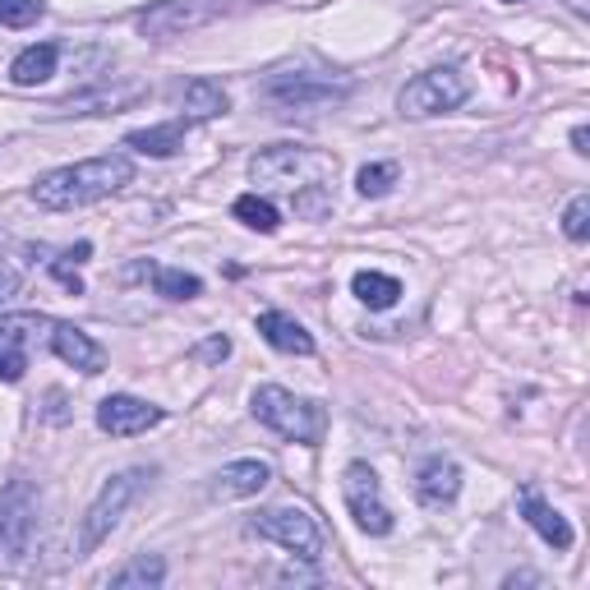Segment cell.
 Masks as SVG:
<instances>
[{"label": "cell", "instance_id": "obj_1", "mask_svg": "<svg viewBox=\"0 0 590 590\" xmlns=\"http://www.w3.org/2000/svg\"><path fill=\"white\" fill-rule=\"evenodd\" d=\"M130 181H135V162L120 158V152H107V158H88L79 167H56L37 175L33 199L51 213H69V208H88V203L125 190Z\"/></svg>", "mask_w": 590, "mask_h": 590}, {"label": "cell", "instance_id": "obj_2", "mask_svg": "<svg viewBox=\"0 0 590 590\" xmlns=\"http://www.w3.org/2000/svg\"><path fill=\"white\" fill-rule=\"evenodd\" d=\"M249 181L254 185H268V190H332L337 181V158L323 148H300V143H277L264 148L259 158L249 162Z\"/></svg>", "mask_w": 590, "mask_h": 590}, {"label": "cell", "instance_id": "obj_3", "mask_svg": "<svg viewBox=\"0 0 590 590\" xmlns=\"http://www.w3.org/2000/svg\"><path fill=\"white\" fill-rule=\"evenodd\" d=\"M254 416H259L272 433H281V439H291V443H304V448L323 443V433H328L323 406L277 388V383H264V388L254 393Z\"/></svg>", "mask_w": 590, "mask_h": 590}, {"label": "cell", "instance_id": "obj_4", "mask_svg": "<svg viewBox=\"0 0 590 590\" xmlns=\"http://www.w3.org/2000/svg\"><path fill=\"white\" fill-rule=\"evenodd\" d=\"M139 484H143V471H120V475H111L107 484H101V494L93 498V507L84 512V522H79V540H74V554L88 558L101 540H107V535L120 526L125 507L135 503Z\"/></svg>", "mask_w": 590, "mask_h": 590}, {"label": "cell", "instance_id": "obj_5", "mask_svg": "<svg viewBox=\"0 0 590 590\" xmlns=\"http://www.w3.org/2000/svg\"><path fill=\"white\" fill-rule=\"evenodd\" d=\"M471 97V79L461 74L457 65H443V69H425V74H416L406 88H401V97H397V107H401V116H439V111H457L461 101Z\"/></svg>", "mask_w": 590, "mask_h": 590}, {"label": "cell", "instance_id": "obj_6", "mask_svg": "<svg viewBox=\"0 0 590 590\" xmlns=\"http://www.w3.org/2000/svg\"><path fill=\"white\" fill-rule=\"evenodd\" d=\"M249 530L264 535V540H272V545H281L287 554L304 558V562H319L323 558L319 522L304 507H268V512H259V517L249 522Z\"/></svg>", "mask_w": 590, "mask_h": 590}, {"label": "cell", "instance_id": "obj_7", "mask_svg": "<svg viewBox=\"0 0 590 590\" xmlns=\"http://www.w3.org/2000/svg\"><path fill=\"white\" fill-rule=\"evenodd\" d=\"M342 498L351 507L355 526L365 535H388L393 530V512L383 503V490H378V475L365 466V461H351L346 475H342Z\"/></svg>", "mask_w": 590, "mask_h": 590}, {"label": "cell", "instance_id": "obj_8", "mask_svg": "<svg viewBox=\"0 0 590 590\" xmlns=\"http://www.w3.org/2000/svg\"><path fill=\"white\" fill-rule=\"evenodd\" d=\"M33 530H37L33 498L23 484H14L10 498H0V572H14L23 562V554L33 549Z\"/></svg>", "mask_w": 590, "mask_h": 590}, {"label": "cell", "instance_id": "obj_9", "mask_svg": "<svg viewBox=\"0 0 590 590\" xmlns=\"http://www.w3.org/2000/svg\"><path fill=\"white\" fill-rule=\"evenodd\" d=\"M152 425H162V406L139 401L130 393H116L97 406V429L111 433V439H135V433H148Z\"/></svg>", "mask_w": 590, "mask_h": 590}, {"label": "cell", "instance_id": "obj_10", "mask_svg": "<svg viewBox=\"0 0 590 590\" xmlns=\"http://www.w3.org/2000/svg\"><path fill=\"white\" fill-rule=\"evenodd\" d=\"M264 93L287 111H314V107H332V101H342L346 84H328V79H314V74H287V79H272Z\"/></svg>", "mask_w": 590, "mask_h": 590}, {"label": "cell", "instance_id": "obj_11", "mask_svg": "<svg viewBox=\"0 0 590 590\" xmlns=\"http://www.w3.org/2000/svg\"><path fill=\"white\" fill-rule=\"evenodd\" d=\"M457 494H461V466H457L452 457H429L425 466L416 471V498L425 507L443 512V507L457 503Z\"/></svg>", "mask_w": 590, "mask_h": 590}, {"label": "cell", "instance_id": "obj_12", "mask_svg": "<svg viewBox=\"0 0 590 590\" xmlns=\"http://www.w3.org/2000/svg\"><path fill=\"white\" fill-rule=\"evenodd\" d=\"M517 503H522V517L540 530V540L545 545H554V549H572V526H568V517H562L558 507H549L545 498H540V490L535 484H522V494H517Z\"/></svg>", "mask_w": 590, "mask_h": 590}, {"label": "cell", "instance_id": "obj_13", "mask_svg": "<svg viewBox=\"0 0 590 590\" xmlns=\"http://www.w3.org/2000/svg\"><path fill=\"white\" fill-rule=\"evenodd\" d=\"M213 10L208 6H194V0H162V6H152L148 14H139V33L143 37H171L181 29H199L203 19Z\"/></svg>", "mask_w": 590, "mask_h": 590}, {"label": "cell", "instance_id": "obj_14", "mask_svg": "<svg viewBox=\"0 0 590 590\" xmlns=\"http://www.w3.org/2000/svg\"><path fill=\"white\" fill-rule=\"evenodd\" d=\"M51 351H56L65 365L84 369V374H101V369H107V351H101L88 337V332L74 328V323H56V332H51Z\"/></svg>", "mask_w": 590, "mask_h": 590}, {"label": "cell", "instance_id": "obj_15", "mask_svg": "<svg viewBox=\"0 0 590 590\" xmlns=\"http://www.w3.org/2000/svg\"><path fill=\"white\" fill-rule=\"evenodd\" d=\"M268 480H272V471L264 466V461L245 457V461H230V466H222V471H217L213 494H217V498H254Z\"/></svg>", "mask_w": 590, "mask_h": 590}, {"label": "cell", "instance_id": "obj_16", "mask_svg": "<svg viewBox=\"0 0 590 590\" xmlns=\"http://www.w3.org/2000/svg\"><path fill=\"white\" fill-rule=\"evenodd\" d=\"M259 337H264L272 351L314 355V337L304 332V323H296L291 314H281V310H264V314H259Z\"/></svg>", "mask_w": 590, "mask_h": 590}, {"label": "cell", "instance_id": "obj_17", "mask_svg": "<svg viewBox=\"0 0 590 590\" xmlns=\"http://www.w3.org/2000/svg\"><path fill=\"white\" fill-rule=\"evenodd\" d=\"M56 61H61V46L56 42H42V46H29L19 51L14 65H10V79L19 88H33V84H46L51 74H56Z\"/></svg>", "mask_w": 590, "mask_h": 590}, {"label": "cell", "instance_id": "obj_18", "mask_svg": "<svg viewBox=\"0 0 590 590\" xmlns=\"http://www.w3.org/2000/svg\"><path fill=\"white\" fill-rule=\"evenodd\" d=\"M351 291H355V300L361 304H369V310H393V304L401 300V281L397 277H388V272H355L351 277Z\"/></svg>", "mask_w": 590, "mask_h": 590}, {"label": "cell", "instance_id": "obj_19", "mask_svg": "<svg viewBox=\"0 0 590 590\" xmlns=\"http://www.w3.org/2000/svg\"><path fill=\"white\" fill-rule=\"evenodd\" d=\"M135 152H148V158H171V152H181L185 143V125L181 120H167V125H152V130H135L125 135Z\"/></svg>", "mask_w": 590, "mask_h": 590}, {"label": "cell", "instance_id": "obj_20", "mask_svg": "<svg viewBox=\"0 0 590 590\" xmlns=\"http://www.w3.org/2000/svg\"><path fill=\"white\" fill-rule=\"evenodd\" d=\"M167 577V562L158 554H139L135 562H125L120 572H111V590H152V586H162Z\"/></svg>", "mask_w": 590, "mask_h": 590}, {"label": "cell", "instance_id": "obj_21", "mask_svg": "<svg viewBox=\"0 0 590 590\" xmlns=\"http://www.w3.org/2000/svg\"><path fill=\"white\" fill-rule=\"evenodd\" d=\"M226 107H230V97H226V88L213 84V79H194V84L185 88V116H194V120L226 116Z\"/></svg>", "mask_w": 590, "mask_h": 590}, {"label": "cell", "instance_id": "obj_22", "mask_svg": "<svg viewBox=\"0 0 590 590\" xmlns=\"http://www.w3.org/2000/svg\"><path fill=\"white\" fill-rule=\"evenodd\" d=\"M230 213H236V222H245L249 230H264V236H272L277 222H281L277 208H272L264 194H240L236 203H230Z\"/></svg>", "mask_w": 590, "mask_h": 590}, {"label": "cell", "instance_id": "obj_23", "mask_svg": "<svg viewBox=\"0 0 590 590\" xmlns=\"http://www.w3.org/2000/svg\"><path fill=\"white\" fill-rule=\"evenodd\" d=\"M152 281H158V296L167 300H194L203 291V281L185 268H152Z\"/></svg>", "mask_w": 590, "mask_h": 590}, {"label": "cell", "instance_id": "obj_24", "mask_svg": "<svg viewBox=\"0 0 590 590\" xmlns=\"http://www.w3.org/2000/svg\"><path fill=\"white\" fill-rule=\"evenodd\" d=\"M401 167L397 162H374V167H361V175H355V190H361L365 199H383L393 185H397Z\"/></svg>", "mask_w": 590, "mask_h": 590}, {"label": "cell", "instance_id": "obj_25", "mask_svg": "<svg viewBox=\"0 0 590 590\" xmlns=\"http://www.w3.org/2000/svg\"><path fill=\"white\" fill-rule=\"evenodd\" d=\"M42 0H0V23L6 29H29V23L42 19Z\"/></svg>", "mask_w": 590, "mask_h": 590}, {"label": "cell", "instance_id": "obj_26", "mask_svg": "<svg viewBox=\"0 0 590 590\" xmlns=\"http://www.w3.org/2000/svg\"><path fill=\"white\" fill-rule=\"evenodd\" d=\"M562 230H568V240H577V245L590 236V199L586 194H577L568 203V213H562Z\"/></svg>", "mask_w": 590, "mask_h": 590}, {"label": "cell", "instance_id": "obj_27", "mask_svg": "<svg viewBox=\"0 0 590 590\" xmlns=\"http://www.w3.org/2000/svg\"><path fill=\"white\" fill-rule=\"evenodd\" d=\"M19 291H23V272L10 259H0V310H10Z\"/></svg>", "mask_w": 590, "mask_h": 590}, {"label": "cell", "instance_id": "obj_28", "mask_svg": "<svg viewBox=\"0 0 590 590\" xmlns=\"http://www.w3.org/2000/svg\"><path fill=\"white\" fill-rule=\"evenodd\" d=\"M226 355H230V337H222V332H213L208 342L194 346V361H199V365H222Z\"/></svg>", "mask_w": 590, "mask_h": 590}, {"label": "cell", "instance_id": "obj_29", "mask_svg": "<svg viewBox=\"0 0 590 590\" xmlns=\"http://www.w3.org/2000/svg\"><path fill=\"white\" fill-rule=\"evenodd\" d=\"M23 369H29L23 351H19V346H0V378H6V383H19Z\"/></svg>", "mask_w": 590, "mask_h": 590}, {"label": "cell", "instance_id": "obj_30", "mask_svg": "<svg viewBox=\"0 0 590 590\" xmlns=\"http://www.w3.org/2000/svg\"><path fill=\"white\" fill-rule=\"evenodd\" d=\"M51 272H56V281H61L69 296H84V281H79V272L69 268V259H56V264H51Z\"/></svg>", "mask_w": 590, "mask_h": 590}, {"label": "cell", "instance_id": "obj_31", "mask_svg": "<svg viewBox=\"0 0 590 590\" xmlns=\"http://www.w3.org/2000/svg\"><path fill=\"white\" fill-rule=\"evenodd\" d=\"M586 143H590V130H586V125H577V130H572V148L581 152V158H586V152H590Z\"/></svg>", "mask_w": 590, "mask_h": 590}]
</instances>
